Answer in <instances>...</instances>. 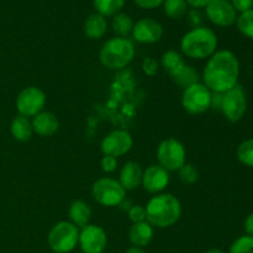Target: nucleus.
Masks as SVG:
<instances>
[{"label": "nucleus", "mask_w": 253, "mask_h": 253, "mask_svg": "<svg viewBox=\"0 0 253 253\" xmlns=\"http://www.w3.org/2000/svg\"><path fill=\"white\" fill-rule=\"evenodd\" d=\"M240 61L230 49L216 51L205 64L203 81L211 93L224 94L239 84Z\"/></svg>", "instance_id": "f257e3e1"}, {"label": "nucleus", "mask_w": 253, "mask_h": 253, "mask_svg": "<svg viewBox=\"0 0 253 253\" xmlns=\"http://www.w3.org/2000/svg\"><path fill=\"white\" fill-rule=\"evenodd\" d=\"M146 221L157 229H166L177 224L182 216V204L169 193H160L146 205Z\"/></svg>", "instance_id": "f03ea898"}, {"label": "nucleus", "mask_w": 253, "mask_h": 253, "mask_svg": "<svg viewBox=\"0 0 253 253\" xmlns=\"http://www.w3.org/2000/svg\"><path fill=\"white\" fill-rule=\"evenodd\" d=\"M217 36L207 26H195L182 37L180 51L193 59L210 58L216 52Z\"/></svg>", "instance_id": "7ed1b4c3"}, {"label": "nucleus", "mask_w": 253, "mask_h": 253, "mask_svg": "<svg viewBox=\"0 0 253 253\" xmlns=\"http://www.w3.org/2000/svg\"><path fill=\"white\" fill-rule=\"evenodd\" d=\"M135 57L133 42L127 37H113L101 46L99 61L104 67L113 71L125 68Z\"/></svg>", "instance_id": "20e7f679"}, {"label": "nucleus", "mask_w": 253, "mask_h": 253, "mask_svg": "<svg viewBox=\"0 0 253 253\" xmlns=\"http://www.w3.org/2000/svg\"><path fill=\"white\" fill-rule=\"evenodd\" d=\"M79 229L71 221H59L48 232L47 242L54 253H69L78 246Z\"/></svg>", "instance_id": "39448f33"}, {"label": "nucleus", "mask_w": 253, "mask_h": 253, "mask_svg": "<svg viewBox=\"0 0 253 253\" xmlns=\"http://www.w3.org/2000/svg\"><path fill=\"white\" fill-rule=\"evenodd\" d=\"M91 195L98 204L103 207H120L125 200L126 190L119 180L110 177H104L96 180L91 188Z\"/></svg>", "instance_id": "423d86ee"}, {"label": "nucleus", "mask_w": 253, "mask_h": 253, "mask_svg": "<svg viewBox=\"0 0 253 253\" xmlns=\"http://www.w3.org/2000/svg\"><path fill=\"white\" fill-rule=\"evenodd\" d=\"M158 165L168 172H178L187 160L184 145L175 138H166L157 148Z\"/></svg>", "instance_id": "0eeeda50"}, {"label": "nucleus", "mask_w": 253, "mask_h": 253, "mask_svg": "<svg viewBox=\"0 0 253 253\" xmlns=\"http://www.w3.org/2000/svg\"><path fill=\"white\" fill-rule=\"evenodd\" d=\"M212 93L204 83H195L183 90L182 106L188 114L200 115L211 106Z\"/></svg>", "instance_id": "6e6552de"}, {"label": "nucleus", "mask_w": 253, "mask_h": 253, "mask_svg": "<svg viewBox=\"0 0 253 253\" xmlns=\"http://www.w3.org/2000/svg\"><path fill=\"white\" fill-rule=\"evenodd\" d=\"M247 110V95L244 86L237 84L222 94L221 113L230 123H239Z\"/></svg>", "instance_id": "1a4fd4ad"}, {"label": "nucleus", "mask_w": 253, "mask_h": 253, "mask_svg": "<svg viewBox=\"0 0 253 253\" xmlns=\"http://www.w3.org/2000/svg\"><path fill=\"white\" fill-rule=\"evenodd\" d=\"M46 94L37 86H27L22 89L16 98V110L19 115L25 118H34L43 111L46 106Z\"/></svg>", "instance_id": "9d476101"}, {"label": "nucleus", "mask_w": 253, "mask_h": 253, "mask_svg": "<svg viewBox=\"0 0 253 253\" xmlns=\"http://www.w3.org/2000/svg\"><path fill=\"white\" fill-rule=\"evenodd\" d=\"M78 245L83 253H103L108 246L105 230L93 224L82 227L79 231Z\"/></svg>", "instance_id": "9b49d317"}, {"label": "nucleus", "mask_w": 253, "mask_h": 253, "mask_svg": "<svg viewBox=\"0 0 253 253\" xmlns=\"http://www.w3.org/2000/svg\"><path fill=\"white\" fill-rule=\"evenodd\" d=\"M133 146V138L128 131L114 130L101 141V152L105 156H113L118 158L125 156Z\"/></svg>", "instance_id": "f8f14e48"}, {"label": "nucleus", "mask_w": 253, "mask_h": 253, "mask_svg": "<svg viewBox=\"0 0 253 253\" xmlns=\"http://www.w3.org/2000/svg\"><path fill=\"white\" fill-rule=\"evenodd\" d=\"M205 14L211 24L219 27L232 26L239 16L230 0H211L205 7Z\"/></svg>", "instance_id": "ddd939ff"}, {"label": "nucleus", "mask_w": 253, "mask_h": 253, "mask_svg": "<svg viewBox=\"0 0 253 253\" xmlns=\"http://www.w3.org/2000/svg\"><path fill=\"white\" fill-rule=\"evenodd\" d=\"M132 39L140 43H156L163 36V26L157 20L143 17L133 24Z\"/></svg>", "instance_id": "4468645a"}, {"label": "nucleus", "mask_w": 253, "mask_h": 253, "mask_svg": "<svg viewBox=\"0 0 253 253\" xmlns=\"http://www.w3.org/2000/svg\"><path fill=\"white\" fill-rule=\"evenodd\" d=\"M169 172L160 165H151L143 170L141 185L150 194H160L169 184Z\"/></svg>", "instance_id": "2eb2a0df"}, {"label": "nucleus", "mask_w": 253, "mask_h": 253, "mask_svg": "<svg viewBox=\"0 0 253 253\" xmlns=\"http://www.w3.org/2000/svg\"><path fill=\"white\" fill-rule=\"evenodd\" d=\"M143 169L140 163L137 162H126L123 166L119 175V183L123 185L125 190L137 189L142 183Z\"/></svg>", "instance_id": "dca6fc26"}, {"label": "nucleus", "mask_w": 253, "mask_h": 253, "mask_svg": "<svg viewBox=\"0 0 253 253\" xmlns=\"http://www.w3.org/2000/svg\"><path fill=\"white\" fill-rule=\"evenodd\" d=\"M34 132L39 136L48 137V136L54 135L59 128V121L53 113L49 111H41L34 116L31 121Z\"/></svg>", "instance_id": "f3484780"}, {"label": "nucleus", "mask_w": 253, "mask_h": 253, "mask_svg": "<svg viewBox=\"0 0 253 253\" xmlns=\"http://www.w3.org/2000/svg\"><path fill=\"white\" fill-rule=\"evenodd\" d=\"M153 226L148 224L147 221L137 222V224H132L130 231H128V239L132 246L143 247L148 246L153 239Z\"/></svg>", "instance_id": "a211bd4d"}, {"label": "nucleus", "mask_w": 253, "mask_h": 253, "mask_svg": "<svg viewBox=\"0 0 253 253\" xmlns=\"http://www.w3.org/2000/svg\"><path fill=\"white\" fill-rule=\"evenodd\" d=\"M84 34L88 39L90 40H100L105 36L106 31H108V21H106V17H104L103 15L98 14H91L86 17V20L84 21Z\"/></svg>", "instance_id": "6ab92c4d"}, {"label": "nucleus", "mask_w": 253, "mask_h": 253, "mask_svg": "<svg viewBox=\"0 0 253 253\" xmlns=\"http://www.w3.org/2000/svg\"><path fill=\"white\" fill-rule=\"evenodd\" d=\"M172 81L177 84L179 88H182L183 90L187 89L188 86L193 85L195 83H199V74L195 71L194 67L189 66L184 62L182 66L178 67L175 71H173L169 74Z\"/></svg>", "instance_id": "aec40b11"}, {"label": "nucleus", "mask_w": 253, "mask_h": 253, "mask_svg": "<svg viewBox=\"0 0 253 253\" xmlns=\"http://www.w3.org/2000/svg\"><path fill=\"white\" fill-rule=\"evenodd\" d=\"M68 215L71 222L77 227H84L89 225L91 219V209L83 200H74L68 209Z\"/></svg>", "instance_id": "412c9836"}, {"label": "nucleus", "mask_w": 253, "mask_h": 253, "mask_svg": "<svg viewBox=\"0 0 253 253\" xmlns=\"http://www.w3.org/2000/svg\"><path fill=\"white\" fill-rule=\"evenodd\" d=\"M10 132L12 137L19 142H27L34 135L31 121L29 120V118H25L22 115L15 116L10 125Z\"/></svg>", "instance_id": "4be33fe9"}, {"label": "nucleus", "mask_w": 253, "mask_h": 253, "mask_svg": "<svg viewBox=\"0 0 253 253\" xmlns=\"http://www.w3.org/2000/svg\"><path fill=\"white\" fill-rule=\"evenodd\" d=\"M133 24L135 22L132 21L130 15L125 14V12H119L113 16L111 26H113V31L119 37H127L132 32Z\"/></svg>", "instance_id": "5701e85b"}, {"label": "nucleus", "mask_w": 253, "mask_h": 253, "mask_svg": "<svg viewBox=\"0 0 253 253\" xmlns=\"http://www.w3.org/2000/svg\"><path fill=\"white\" fill-rule=\"evenodd\" d=\"M125 2L126 0H94L93 4L98 14L108 17L121 12Z\"/></svg>", "instance_id": "b1692460"}, {"label": "nucleus", "mask_w": 253, "mask_h": 253, "mask_svg": "<svg viewBox=\"0 0 253 253\" xmlns=\"http://www.w3.org/2000/svg\"><path fill=\"white\" fill-rule=\"evenodd\" d=\"M163 10L169 19H182L188 12L187 0H165L163 2Z\"/></svg>", "instance_id": "393cba45"}, {"label": "nucleus", "mask_w": 253, "mask_h": 253, "mask_svg": "<svg viewBox=\"0 0 253 253\" xmlns=\"http://www.w3.org/2000/svg\"><path fill=\"white\" fill-rule=\"evenodd\" d=\"M183 63H184V61H183L182 54L178 53L174 49H169V51L165 52V53L162 54V58H161V66H162V68L165 69L168 74H170L173 71H175V69L179 66H182Z\"/></svg>", "instance_id": "a878e982"}, {"label": "nucleus", "mask_w": 253, "mask_h": 253, "mask_svg": "<svg viewBox=\"0 0 253 253\" xmlns=\"http://www.w3.org/2000/svg\"><path fill=\"white\" fill-rule=\"evenodd\" d=\"M237 160L246 167L253 168V138L242 141L236 150Z\"/></svg>", "instance_id": "bb28decb"}, {"label": "nucleus", "mask_w": 253, "mask_h": 253, "mask_svg": "<svg viewBox=\"0 0 253 253\" xmlns=\"http://www.w3.org/2000/svg\"><path fill=\"white\" fill-rule=\"evenodd\" d=\"M236 25L239 31L247 39L253 40V9L245 11L237 16Z\"/></svg>", "instance_id": "cd10ccee"}, {"label": "nucleus", "mask_w": 253, "mask_h": 253, "mask_svg": "<svg viewBox=\"0 0 253 253\" xmlns=\"http://www.w3.org/2000/svg\"><path fill=\"white\" fill-rule=\"evenodd\" d=\"M229 253H253V237L245 235L235 240Z\"/></svg>", "instance_id": "c85d7f7f"}, {"label": "nucleus", "mask_w": 253, "mask_h": 253, "mask_svg": "<svg viewBox=\"0 0 253 253\" xmlns=\"http://www.w3.org/2000/svg\"><path fill=\"white\" fill-rule=\"evenodd\" d=\"M178 178H179V180L183 184L192 185L194 184L198 180V178H199V172H198V169L193 165L185 163V165L178 170Z\"/></svg>", "instance_id": "c756f323"}, {"label": "nucleus", "mask_w": 253, "mask_h": 253, "mask_svg": "<svg viewBox=\"0 0 253 253\" xmlns=\"http://www.w3.org/2000/svg\"><path fill=\"white\" fill-rule=\"evenodd\" d=\"M128 219L132 224H137V222L146 221V208L142 205H132L131 209L128 210Z\"/></svg>", "instance_id": "7c9ffc66"}, {"label": "nucleus", "mask_w": 253, "mask_h": 253, "mask_svg": "<svg viewBox=\"0 0 253 253\" xmlns=\"http://www.w3.org/2000/svg\"><path fill=\"white\" fill-rule=\"evenodd\" d=\"M142 71L148 77L156 76L160 71V63L152 57H147L142 61Z\"/></svg>", "instance_id": "2f4dec72"}, {"label": "nucleus", "mask_w": 253, "mask_h": 253, "mask_svg": "<svg viewBox=\"0 0 253 253\" xmlns=\"http://www.w3.org/2000/svg\"><path fill=\"white\" fill-rule=\"evenodd\" d=\"M101 169L105 173H113L115 172L118 168V158L113 157V156H105L104 155L103 160L100 162Z\"/></svg>", "instance_id": "473e14b6"}, {"label": "nucleus", "mask_w": 253, "mask_h": 253, "mask_svg": "<svg viewBox=\"0 0 253 253\" xmlns=\"http://www.w3.org/2000/svg\"><path fill=\"white\" fill-rule=\"evenodd\" d=\"M230 2L240 14L253 9V0H230Z\"/></svg>", "instance_id": "72a5a7b5"}, {"label": "nucleus", "mask_w": 253, "mask_h": 253, "mask_svg": "<svg viewBox=\"0 0 253 253\" xmlns=\"http://www.w3.org/2000/svg\"><path fill=\"white\" fill-rule=\"evenodd\" d=\"M133 2L141 9L151 10L161 6L165 2V0H133Z\"/></svg>", "instance_id": "f704fd0d"}, {"label": "nucleus", "mask_w": 253, "mask_h": 253, "mask_svg": "<svg viewBox=\"0 0 253 253\" xmlns=\"http://www.w3.org/2000/svg\"><path fill=\"white\" fill-rule=\"evenodd\" d=\"M221 101H222V94L212 93L211 106H210V108L215 109V110H221Z\"/></svg>", "instance_id": "c9c22d12"}, {"label": "nucleus", "mask_w": 253, "mask_h": 253, "mask_svg": "<svg viewBox=\"0 0 253 253\" xmlns=\"http://www.w3.org/2000/svg\"><path fill=\"white\" fill-rule=\"evenodd\" d=\"M244 226H245V231H246V235L253 237V212H251L250 215H247Z\"/></svg>", "instance_id": "e433bc0d"}, {"label": "nucleus", "mask_w": 253, "mask_h": 253, "mask_svg": "<svg viewBox=\"0 0 253 253\" xmlns=\"http://www.w3.org/2000/svg\"><path fill=\"white\" fill-rule=\"evenodd\" d=\"M211 0H187L188 6H192L194 9H202V7H207L208 4Z\"/></svg>", "instance_id": "4c0bfd02"}, {"label": "nucleus", "mask_w": 253, "mask_h": 253, "mask_svg": "<svg viewBox=\"0 0 253 253\" xmlns=\"http://www.w3.org/2000/svg\"><path fill=\"white\" fill-rule=\"evenodd\" d=\"M124 253H146V252L143 251V249H140V247L132 246V247H130V249L126 250V251L124 252Z\"/></svg>", "instance_id": "58836bf2"}, {"label": "nucleus", "mask_w": 253, "mask_h": 253, "mask_svg": "<svg viewBox=\"0 0 253 253\" xmlns=\"http://www.w3.org/2000/svg\"><path fill=\"white\" fill-rule=\"evenodd\" d=\"M205 253H224V252H222L220 249H211V250H209V251H207Z\"/></svg>", "instance_id": "ea45409f"}]
</instances>
